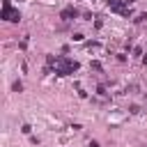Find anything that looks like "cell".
Here are the masks:
<instances>
[{
	"label": "cell",
	"instance_id": "obj_1",
	"mask_svg": "<svg viewBox=\"0 0 147 147\" xmlns=\"http://www.w3.org/2000/svg\"><path fill=\"white\" fill-rule=\"evenodd\" d=\"M2 18H7V21H18V18H21V16H18V11H14V9H11L9 0H5V7H2Z\"/></svg>",
	"mask_w": 147,
	"mask_h": 147
},
{
	"label": "cell",
	"instance_id": "obj_2",
	"mask_svg": "<svg viewBox=\"0 0 147 147\" xmlns=\"http://www.w3.org/2000/svg\"><path fill=\"white\" fill-rule=\"evenodd\" d=\"M60 16H62L64 21H71V18H76V16H78V11H76L74 7H67V9H64V11L60 14Z\"/></svg>",
	"mask_w": 147,
	"mask_h": 147
},
{
	"label": "cell",
	"instance_id": "obj_3",
	"mask_svg": "<svg viewBox=\"0 0 147 147\" xmlns=\"http://www.w3.org/2000/svg\"><path fill=\"white\" fill-rule=\"evenodd\" d=\"M136 21H138V23H142V21H147V14H140V16L136 18Z\"/></svg>",
	"mask_w": 147,
	"mask_h": 147
},
{
	"label": "cell",
	"instance_id": "obj_4",
	"mask_svg": "<svg viewBox=\"0 0 147 147\" xmlns=\"http://www.w3.org/2000/svg\"><path fill=\"white\" fill-rule=\"evenodd\" d=\"M90 147H99V142H94V140H92V142H90Z\"/></svg>",
	"mask_w": 147,
	"mask_h": 147
},
{
	"label": "cell",
	"instance_id": "obj_5",
	"mask_svg": "<svg viewBox=\"0 0 147 147\" xmlns=\"http://www.w3.org/2000/svg\"><path fill=\"white\" fill-rule=\"evenodd\" d=\"M145 99H147V94H145Z\"/></svg>",
	"mask_w": 147,
	"mask_h": 147
}]
</instances>
